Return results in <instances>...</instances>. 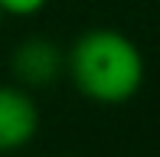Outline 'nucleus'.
Listing matches in <instances>:
<instances>
[{"mask_svg":"<svg viewBox=\"0 0 160 157\" xmlns=\"http://www.w3.org/2000/svg\"><path fill=\"white\" fill-rule=\"evenodd\" d=\"M3 20H7V17H3V10H0V26H3Z\"/></svg>","mask_w":160,"mask_h":157,"instance_id":"5","label":"nucleus"},{"mask_svg":"<svg viewBox=\"0 0 160 157\" xmlns=\"http://www.w3.org/2000/svg\"><path fill=\"white\" fill-rule=\"evenodd\" d=\"M49 0H0V10L3 17H17V20H30L36 13L46 10Z\"/></svg>","mask_w":160,"mask_h":157,"instance_id":"4","label":"nucleus"},{"mask_svg":"<svg viewBox=\"0 0 160 157\" xmlns=\"http://www.w3.org/2000/svg\"><path fill=\"white\" fill-rule=\"evenodd\" d=\"M39 131V105L23 85H0V154L23 151Z\"/></svg>","mask_w":160,"mask_h":157,"instance_id":"3","label":"nucleus"},{"mask_svg":"<svg viewBox=\"0 0 160 157\" xmlns=\"http://www.w3.org/2000/svg\"><path fill=\"white\" fill-rule=\"evenodd\" d=\"M10 75L17 85L30 92L52 89L56 82L65 75V53L59 43L46 36H26L13 46L10 53Z\"/></svg>","mask_w":160,"mask_h":157,"instance_id":"2","label":"nucleus"},{"mask_svg":"<svg viewBox=\"0 0 160 157\" xmlns=\"http://www.w3.org/2000/svg\"><path fill=\"white\" fill-rule=\"evenodd\" d=\"M65 75L88 102L124 105L141 92L147 78V59L128 33L114 26H92L65 49Z\"/></svg>","mask_w":160,"mask_h":157,"instance_id":"1","label":"nucleus"}]
</instances>
